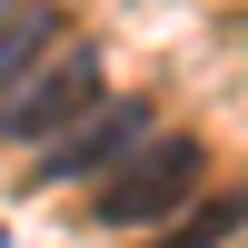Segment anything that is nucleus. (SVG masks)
I'll return each instance as SVG.
<instances>
[{
	"label": "nucleus",
	"mask_w": 248,
	"mask_h": 248,
	"mask_svg": "<svg viewBox=\"0 0 248 248\" xmlns=\"http://www.w3.org/2000/svg\"><path fill=\"white\" fill-rule=\"evenodd\" d=\"M199 169H209V149L189 129H149L119 159V179H99V229H159L169 209L199 199Z\"/></svg>",
	"instance_id": "obj_1"
},
{
	"label": "nucleus",
	"mask_w": 248,
	"mask_h": 248,
	"mask_svg": "<svg viewBox=\"0 0 248 248\" xmlns=\"http://www.w3.org/2000/svg\"><path fill=\"white\" fill-rule=\"evenodd\" d=\"M99 79H109V60H99L90 40H70L60 60H40V70L20 79L10 99H0V139H10V149H50L60 129H79V119L109 99Z\"/></svg>",
	"instance_id": "obj_2"
},
{
	"label": "nucleus",
	"mask_w": 248,
	"mask_h": 248,
	"mask_svg": "<svg viewBox=\"0 0 248 248\" xmlns=\"http://www.w3.org/2000/svg\"><path fill=\"white\" fill-rule=\"evenodd\" d=\"M149 129H159V109H149L139 90H129V99H99L79 129H60L50 149H40V179H109L119 159L149 139Z\"/></svg>",
	"instance_id": "obj_3"
},
{
	"label": "nucleus",
	"mask_w": 248,
	"mask_h": 248,
	"mask_svg": "<svg viewBox=\"0 0 248 248\" xmlns=\"http://www.w3.org/2000/svg\"><path fill=\"white\" fill-rule=\"evenodd\" d=\"M50 50H60V10H0V90H20Z\"/></svg>",
	"instance_id": "obj_4"
},
{
	"label": "nucleus",
	"mask_w": 248,
	"mask_h": 248,
	"mask_svg": "<svg viewBox=\"0 0 248 248\" xmlns=\"http://www.w3.org/2000/svg\"><path fill=\"white\" fill-rule=\"evenodd\" d=\"M229 238H238V199H209V209H199V218H179L159 248H229Z\"/></svg>",
	"instance_id": "obj_5"
},
{
	"label": "nucleus",
	"mask_w": 248,
	"mask_h": 248,
	"mask_svg": "<svg viewBox=\"0 0 248 248\" xmlns=\"http://www.w3.org/2000/svg\"><path fill=\"white\" fill-rule=\"evenodd\" d=\"M0 248H10V229H0Z\"/></svg>",
	"instance_id": "obj_6"
}]
</instances>
